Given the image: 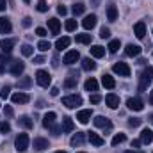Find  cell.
Segmentation results:
<instances>
[{
    "label": "cell",
    "mask_w": 153,
    "mask_h": 153,
    "mask_svg": "<svg viewBox=\"0 0 153 153\" xmlns=\"http://www.w3.org/2000/svg\"><path fill=\"white\" fill-rule=\"evenodd\" d=\"M152 80H153V68H152V66H148V68L143 71V75H141L139 91H146V89H148V85L152 84Z\"/></svg>",
    "instance_id": "1"
},
{
    "label": "cell",
    "mask_w": 153,
    "mask_h": 153,
    "mask_svg": "<svg viewBox=\"0 0 153 153\" xmlns=\"http://www.w3.org/2000/svg\"><path fill=\"white\" fill-rule=\"evenodd\" d=\"M14 148L20 153L27 152V148H29V135L27 134H18L16 139H14Z\"/></svg>",
    "instance_id": "2"
},
{
    "label": "cell",
    "mask_w": 153,
    "mask_h": 153,
    "mask_svg": "<svg viewBox=\"0 0 153 153\" xmlns=\"http://www.w3.org/2000/svg\"><path fill=\"white\" fill-rule=\"evenodd\" d=\"M62 105L68 107V109H76L78 105H82V96H78V94L64 96V98H62Z\"/></svg>",
    "instance_id": "3"
},
{
    "label": "cell",
    "mask_w": 153,
    "mask_h": 153,
    "mask_svg": "<svg viewBox=\"0 0 153 153\" xmlns=\"http://www.w3.org/2000/svg\"><path fill=\"white\" fill-rule=\"evenodd\" d=\"M36 82H38L41 87H48V85L52 84V76L48 75V71L39 70L38 73H36Z\"/></svg>",
    "instance_id": "4"
},
{
    "label": "cell",
    "mask_w": 153,
    "mask_h": 153,
    "mask_svg": "<svg viewBox=\"0 0 153 153\" xmlns=\"http://www.w3.org/2000/svg\"><path fill=\"white\" fill-rule=\"evenodd\" d=\"M112 71L119 76H130V68H128V64H126V62H121V61L116 62L114 66H112Z\"/></svg>",
    "instance_id": "5"
},
{
    "label": "cell",
    "mask_w": 153,
    "mask_h": 153,
    "mask_svg": "<svg viewBox=\"0 0 153 153\" xmlns=\"http://www.w3.org/2000/svg\"><path fill=\"white\" fill-rule=\"evenodd\" d=\"M126 107H128L130 111H134V112H141V111L144 109V103H143V100H139V98H128V100H126Z\"/></svg>",
    "instance_id": "6"
},
{
    "label": "cell",
    "mask_w": 153,
    "mask_h": 153,
    "mask_svg": "<svg viewBox=\"0 0 153 153\" xmlns=\"http://www.w3.org/2000/svg\"><path fill=\"white\" fill-rule=\"evenodd\" d=\"M93 123H94V126H98V128H107V130L112 128V121H111L109 117H105V116H96V117L93 119Z\"/></svg>",
    "instance_id": "7"
},
{
    "label": "cell",
    "mask_w": 153,
    "mask_h": 153,
    "mask_svg": "<svg viewBox=\"0 0 153 153\" xmlns=\"http://www.w3.org/2000/svg\"><path fill=\"white\" fill-rule=\"evenodd\" d=\"M78 59H80V53H78L76 50H68V52L64 53V57H62V62L68 64V66H71V64H75Z\"/></svg>",
    "instance_id": "8"
},
{
    "label": "cell",
    "mask_w": 153,
    "mask_h": 153,
    "mask_svg": "<svg viewBox=\"0 0 153 153\" xmlns=\"http://www.w3.org/2000/svg\"><path fill=\"white\" fill-rule=\"evenodd\" d=\"M96 14H87L84 20H82V27L85 29V30H93L94 27H96Z\"/></svg>",
    "instance_id": "9"
},
{
    "label": "cell",
    "mask_w": 153,
    "mask_h": 153,
    "mask_svg": "<svg viewBox=\"0 0 153 153\" xmlns=\"http://www.w3.org/2000/svg\"><path fill=\"white\" fill-rule=\"evenodd\" d=\"M141 52H143V48L139 46V45H126V48H125V53L128 55V57H139L141 55Z\"/></svg>",
    "instance_id": "10"
},
{
    "label": "cell",
    "mask_w": 153,
    "mask_h": 153,
    "mask_svg": "<svg viewBox=\"0 0 153 153\" xmlns=\"http://www.w3.org/2000/svg\"><path fill=\"white\" fill-rule=\"evenodd\" d=\"M87 139H89V143H91L93 146H103V144H105V139H103L102 135L94 134V132H87Z\"/></svg>",
    "instance_id": "11"
},
{
    "label": "cell",
    "mask_w": 153,
    "mask_h": 153,
    "mask_svg": "<svg viewBox=\"0 0 153 153\" xmlns=\"http://www.w3.org/2000/svg\"><path fill=\"white\" fill-rule=\"evenodd\" d=\"M14 45H16V39L4 38L2 41H0V50H2V52H5V53H9V52L14 48Z\"/></svg>",
    "instance_id": "12"
},
{
    "label": "cell",
    "mask_w": 153,
    "mask_h": 153,
    "mask_svg": "<svg viewBox=\"0 0 153 153\" xmlns=\"http://www.w3.org/2000/svg\"><path fill=\"white\" fill-rule=\"evenodd\" d=\"M91 116H93V112H91L89 109H84V111H78V112H76V119H78V123L87 125L89 119H91Z\"/></svg>",
    "instance_id": "13"
},
{
    "label": "cell",
    "mask_w": 153,
    "mask_h": 153,
    "mask_svg": "<svg viewBox=\"0 0 153 153\" xmlns=\"http://www.w3.org/2000/svg\"><path fill=\"white\" fill-rule=\"evenodd\" d=\"M11 100H13V103H29V100H30V96L27 94V93H14L13 96H11Z\"/></svg>",
    "instance_id": "14"
},
{
    "label": "cell",
    "mask_w": 153,
    "mask_h": 153,
    "mask_svg": "<svg viewBox=\"0 0 153 153\" xmlns=\"http://www.w3.org/2000/svg\"><path fill=\"white\" fill-rule=\"evenodd\" d=\"M134 34H135V38H139V39H143L146 36V25H144V22H137L134 25Z\"/></svg>",
    "instance_id": "15"
},
{
    "label": "cell",
    "mask_w": 153,
    "mask_h": 153,
    "mask_svg": "<svg viewBox=\"0 0 153 153\" xmlns=\"http://www.w3.org/2000/svg\"><path fill=\"white\" fill-rule=\"evenodd\" d=\"M61 130L62 132H66V134H70V132H73L75 130V123H73V119L71 117H62V126H61Z\"/></svg>",
    "instance_id": "16"
},
{
    "label": "cell",
    "mask_w": 153,
    "mask_h": 153,
    "mask_svg": "<svg viewBox=\"0 0 153 153\" xmlns=\"http://www.w3.org/2000/svg\"><path fill=\"white\" fill-rule=\"evenodd\" d=\"M11 30H13V25H11L9 18L0 16V32H2V34H9Z\"/></svg>",
    "instance_id": "17"
},
{
    "label": "cell",
    "mask_w": 153,
    "mask_h": 153,
    "mask_svg": "<svg viewBox=\"0 0 153 153\" xmlns=\"http://www.w3.org/2000/svg\"><path fill=\"white\" fill-rule=\"evenodd\" d=\"M105 103H107L111 109H117V107H119V96L114 94V93L107 94V96H105Z\"/></svg>",
    "instance_id": "18"
},
{
    "label": "cell",
    "mask_w": 153,
    "mask_h": 153,
    "mask_svg": "<svg viewBox=\"0 0 153 153\" xmlns=\"http://www.w3.org/2000/svg\"><path fill=\"white\" fill-rule=\"evenodd\" d=\"M55 119H57V114L55 112H46V114L43 116V126L45 128H50L55 123Z\"/></svg>",
    "instance_id": "19"
},
{
    "label": "cell",
    "mask_w": 153,
    "mask_h": 153,
    "mask_svg": "<svg viewBox=\"0 0 153 153\" xmlns=\"http://www.w3.org/2000/svg\"><path fill=\"white\" fill-rule=\"evenodd\" d=\"M70 143H71V146H82V144L85 143V134H84V132H76L75 135L71 137Z\"/></svg>",
    "instance_id": "20"
},
{
    "label": "cell",
    "mask_w": 153,
    "mask_h": 153,
    "mask_svg": "<svg viewBox=\"0 0 153 153\" xmlns=\"http://www.w3.org/2000/svg\"><path fill=\"white\" fill-rule=\"evenodd\" d=\"M48 141L46 139H43V137H36L34 139V150H38V152H43V150H48Z\"/></svg>",
    "instance_id": "21"
},
{
    "label": "cell",
    "mask_w": 153,
    "mask_h": 153,
    "mask_svg": "<svg viewBox=\"0 0 153 153\" xmlns=\"http://www.w3.org/2000/svg\"><path fill=\"white\" fill-rule=\"evenodd\" d=\"M23 70H25V64H23L22 61H14V62H13V68H11V73L14 76H20L23 73Z\"/></svg>",
    "instance_id": "22"
},
{
    "label": "cell",
    "mask_w": 153,
    "mask_h": 153,
    "mask_svg": "<svg viewBox=\"0 0 153 153\" xmlns=\"http://www.w3.org/2000/svg\"><path fill=\"white\" fill-rule=\"evenodd\" d=\"M48 29H50L52 34H59V30H61V22H59L57 18H50V20H48Z\"/></svg>",
    "instance_id": "23"
},
{
    "label": "cell",
    "mask_w": 153,
    "mask_h": 153,
    "mask_svg": "<svg viewBox=\"0 0 153 153\" xmlns=\"http://www.w3.org/2000/svg\"><path fill=\"white\" fill-rule=\"evenodd\" d=\"M141 143H144V144H152L153 143V132L150 128H144L141 132Z\"/></svg>",
    "instance_id": "24"
},
{
    "label": "cell",
    "mask_w": 153,
    "mask_h": 153,
    "mask_svg": "<svg viewBox=\"0 0 153 153\" xmlns=\"http://www.w3.org/2000/svg\"><path fill=\"white\" fill-rule=\"evenodd\" d=\"M82 68H84L85 71H94V70H96V62H94L91 57H85V59H82Z\"/></svg>",
    "instance_id": "25"
},
{
    "label": "cell",
    "mask_w": 153,
    "mask_h": 153,
    "mask_svg": "<svg viewBox=\"0 0 153 153\" xmlns=\"http://www.w3.org/2000/svg\"><path fill=\"white\" fill-rule=\"evenodd\" d=\"M76 82H78V75L76 73H70V76L64 80V87L73 89V87H76Z\"/></svg>",
    "instance_id": "26"
},
{
    "label": "cell",
    "mask_w": 153,
    "mask_h": 153,
    "mask_svg": "<svg viewBox=\"0 0 153 153\" xmlns=\"http://www.w3.org/2000/svg\"><path fill=\"white\" fill-rule=\"evenodd\" d=\"M102 84H103V87H107V89H114V87H116V80H114V76L107 75V73L102 76Z\"/></svg>",
    "instance_id": "27"
},
{
    "label": "cell",
    "mask_w": 153,
    "mask_h": 153,
    "mask_svg": "<svg viewBox=\"0 0 153 153\" xmlns=\"http://www.w3.org/2000/svg\"><path fill=\"white\" fill-rule=\"evenodd\" d=\"M84 87H85V91H89V93H91V91H98V80L91 76V78H87V80H85Z\"/></svg>",
    "instance_id": "28"
},
{
    "label": "cell",
    "mask_w": 153,
    "mask_h": 153,
    "mask_svg": "<svg viewBox=\"0 0 153 153\" xmlns=\"http://www.w3.org/2000/svg\"><path fill=\"white\" fill-rule=\"evenodd\" d=\"M91 55H93V57H96V59H100V57H103V55H105V48H103V46H100V45H94V46H91Z\"/></svg>",
    "instance_id": "29"
},
{
    "label": "cell",
    "mask_w": 153,
    "mask_h": 153,
    "mask_svg": "<svg viewBox=\"0 0 153 153\" xmlns=\"http://www.w3.org/2000/svg\"><path fill=\"white\" fill-rule=\"evenodd\" d=\"M70 43H71V39L66 38V36H64V38H59L55 41V48H57V50H64V48L70 46Z\"/></svg>",
    "instance_id": "30"
},
{
    "label": "cell",
    "mask_w": 153,
    "mask_h": 153,
    "mask_svg": "<svg viewBox=\"0 0 153 153\" xmlns=\"http://www.w3.org/2000/svg\"><path fill=\"white\" fill-rule=\"evenodd\" d=\"M107 20L109 22H116L117 20V7L116 5H109L107 7Z\"/></svg>",
    "instance_id": "31"
},
{
    "label": "cell",
    "mask_w": 153,
    "mask_h": 153,
    "mask_svg": "<svg viewBox=\"0 0 153 153\" xmlns=\"http://www.w3.org/2000/svg\"><path fill=\"white\" fill-rule=\"evenodd\" d=\"M18 123H20L22 126H25V128H29V130H30V128L34 126V121H32V119H30L29 116H22V117L18 119Z\"/></svg>",
    "instance_id": "32"
},
{
    "label": "cell",
    "mask_w": 153,
    "mask_h": 153,
    "mask_svg": "<svg viewBox=\"0 0 153 153\" xmlns=\"http://www.w3.org/2000/svg\"><path fill=\"white\" fill-rule=\"evenodd\" d=\"M71 11H73V14H75V16H78V14H84V11H85V5H84L82 2L73 4V5H71Z\"/></svg>",
    "instance_id": "33"
},
{
    "label": "cell",
    "mask_w": 153,
    "mask_h": 153,
    "mask_svg": "<svg viewBox=\"0 0 153 153\" xmlns=\"http://www.w3.org/2000/svg\"><path fill=\"white\" fill-rule=\"evenodd\" d=\"M107 48H109V52H111V53H116V52L121 48V41H119V39H112V41L109 43V46H107Z\"/></svg>",
    "instance_id": "34"
},
{
    "label": "cell",
    "mask_w": 153,
    "mask_h": 153,
    "mask_svg": "<svg viewBox=\"0 0 153 153\" xmlns=\"http://www.w3.org/2000/svg\"><path fill=\"white\" fill-rule=\"evenodd\" d=\"M126 141V135L125 134H116L114 137H112V141H111V144L112 146H117V144H121V143H125Z\"/></svg>",
    "instance_id": "35"
},
{
    "label": "cell",
    "mask_w": 153,
    "mask_h": 153,
    "mask_svg": "<svg viewBox=\"0 0 153 153\" xmlns=\"http://www.w3.org/2000/svg\"><path fill=\"white\" fill-rule=\"evenodd\" d=\"M76 43H82V45H89L91 43V34H76Z\"/></svg>",
    "instance_id": "36"
},
{
    "label": "cell",
    "mask_w": 153,
    "mask_h": 153,
    "mask_svg": "<svg viewBox=\"0 0 153 153\" xmlns=\"http://www.w3.org/2000/svg\"><path fill=\"white\" fill-rule=\"evenodd\" d=\"M64 29L68 30V32H73L76 29V20H66V23H64Z\"/></svg>",
    "instance_id": "37"
},
{
    "label": "cell",
    "mask_w": 153,
    "mask_h": 153,
    "mask_svg": "<svg viewBox=\"0 0 153 153\" xmlns=\"http://www.w3.org/2000/svg\"><path fill=\"white\" fill-rule=\"evenodd\" d=\"M22 53H23L25 57H30V55L34 53V46H30V45H23V46H22Z\"/></svg>",
    "instance_id": "38"
},
{
    "label": "cell",
    "mask_w": 153,
    "mask_h": 153,
    "mask_svg": "<svg viewBox=\"0 0 153 153\" xmlns=\"http://www.w3.org/2000/svg\"><path fill=\"white\" fill-rule=\"evenodd\" d=\"M30 82H32V80H30V76H23L22 80H18V87H20V89H25V87H29V85H30Z\"/></svg>",
    "instance_id": "39"
},
{
    "label": "cell",
    "mask_w": 153,
    "mask_h": 153,
    "mask_svg": "<svg viewBox=\"0 0 153 153\" xmlns=\"http://www.w3.org/2000/svg\"><path fill=\"white\" fill-rule=\"evenodd\" d=\"M52 48V45H50V41H39L38 43V50H41V52H46V50H50Z\"/></svg>",
    "instance_id": "40"
},
{
    "label": "cell",
    "mask_w": 153,
    "mask_h": 153,
    "mask_svg": "<svg viewBox=\"0 0 153 153\" xmlns=\"http://www.w3.org/2000/svg\"><path fill=\"white\" fill-rule=\"evenodd\" d=\"M38 11L39 13H46L48 11V4H46V0H38Z\"/></svg>",
    "instance_id": "41"
},
{
    "label": "cell",
    "mask_w": 153,
    "mask_h": 153,
    "mask_svg": "<svg viewBox=\"0 0 153 153\" xmlns=\"http://www.w3.org/2000/svg\"><path fill=\"white\" fill-rule=\"evenodd\" d=\"M11 132V125L7 121H0V134H9Z\"/></svg>",
    "instance_id": "42"
},
{
    "label": "cell",
    "mask_w": 153,
    "mask_h": 153,
    "mask_svg": "<svg viewBox=\"0 0 153 153\" xmlns=\"http://www.w3.org/2000/svg\"><path fill=\"white\" fill-rule=\"evenodd\" d=\"M9 62V55H0V73L5 71V64Z\"/></svg>",
    "instance_id": "43"
},
{
    "label": "cell",
    "mask_w": 153,
    "mask_h": 153,
    "mask_svg": "<svg viewBox=\"0 0 153 153\" xmlns=\"http://www.w3.org/2000/svg\"><path fill=\"white\" fill-rule=\"evenodd\" d=\"M9 91H11V87H9V85H4V87H2V91H0V98H2V100H7V98H9V94H11Z\"/></svg>",
    "instance_id": "44"
},
{
    "label": "cell",
    "mask_w": 153,
    "mask_h": 153,
    "mask_svg": "<svg viewBox=\"0 0 153 153\" xmlns=\"http://www.w3.org/2000/svg\"><path fill=\"white\" fill-rule=\"evenodd\" d=\"M141 123H143V119H141V117H130V119H128V126H132V128L139 126Z\"/></svg>",
    "instance_id": "45"
},
{
    "label": "cell",
    "mask_w": 153,
    "mask_h": 153,
    "mask_svg": "<svg viewBox=\"0 0 153 153\" xmlns=\"http://www.w3.org/2000/svg\"><path fill=\"white\" fill-rule=\"evenodd\" d=\"M100 38L102 39H109L111 38V30H109L107 27H102V30H100Z\"/></svg>",
    "instance_id": "46"
},
{
    "label": "cell",
    "mask_w": 153,
    "mask_h": 153,
    "mask_svg": "<svg viewBox=\"0 0 153 153\" xmlns=\"http://www.w3.org/2000/svg\"><path fill=\"white\" fill-rule=\"evenodd\" d=\"M4 114L7 116V117H13V116H14V111H13V107H11V105H5V109H4Z\"/></svg>",
    "instance_id": "47"
},
{
    "label": "cell",
    "mask_w": 153,
    "mask_h": 153,
    "mask_svg": "<svg viewBox=\"0 0 153 153\" xmlns=\"http://www.w3.org/2000/svg\"><path fill=\"white\" fill-rule=\"evenodd\" d=\"M89 102L96 105V103H100V102H102V96H100V94H91V98H89Z\"/></svg>",
    "instance_id": "48"
},
{
    "label": "cell",
    "mask_w": 153,
    "mask_h": 153,
    "mask_svg": "<svg viewBox=\"0 0 153 153\" xmlns=\"http://www.w3.org/2000/svg\"><path fill=\"white\" fill-rule=\"evenodd\" d=\"M22 23H23V27H25V29H29V27L32 25V18H30V16H25Z\"/></svg>",
    "instance_id": "49"
},
{
    "label": "cell",
    "mask_w": 153,
    "mask_h": 153,
    "mask_svg": "<svg viewBox=\"0 0 153 153\" xmlns=\"http://www.w3.org/2000/svg\"><path fill=\"white\" fill-rule=\"evenodd\" d=\"M50 132H52L53 137H59V135H61V128H57V126H53V125L50 126Z\"/></svg>",
    "instance_id": "50"
},
{
    "label": "cell",
    "mask_w": 153,
    "mask_h": 153,
    "mask_svg": "<svg viewBox=\"0 0 153 153\" xmlns=\"http://www.w3.org/2000/svg\"><path fill=\"white\" fill-rule=\"evenodd\" d=\"M36 34H38L39 38H45L48 32H46V29H43V27H38V29H36Z\"/></svg>",
    "instance_id": "51"
},
{
    "label": "cell",
    "mask_w": 153,
    "mask_h": 153,
    "mask_svg": "<svg viewBox=\"0 0 153 153\" xmlns=\"http://www.w3.org/2000/svg\"><path fill=\"white\" fill-rule=\"evenodd\" d=\"M45 61H46V59H45L43 55H36V57H34V64H43Z\"/></svg>",
    "instance_id": "52"
},
{
    "label": "cell",
    "mask_w": 153,
    "mask_h": 153,
    "mask_svg": "<svg viewBox=\"0 0 153 153\" xmlns=\"http://www.w3.org/2000/svg\"><path fill=\"white\" fill-rule=\"evenodd\" d=\"M57 13H59V14H62V16H64V14H66V13H68V9H66V7H64V5H62V4H61V5H57Z\"/></svg>",
    "instance_id": "53"
},
{
    "label": "cell",
    "mask_w": 153,
    "mask_h": 153,
    "mask_svg": "<svg viewBox=\"0 0 153 153\" xmlns=\"http://www.w3.org/2000/svg\"><path fill=\"white\" fill-rule=\"evenodd\" d=\"M141 146V139H135V141H132V148H139Z\"/></svg>",
    "instance_id": "54"
},
{
    "label": "cell",
    "mask_w": 153,
    "mask_h": 153,
    "mask_svg": "<svg viewBox=\"0 0 153 153\" xmlns=\"http://www.w3.org/2000/svg\"><path fill=\"white\" fill-rule=\"evenodd\" d=\"M50 94H52V96H57V94H59V87H52Z\"/></svg>",
    "instance_id": "55"
},
{
    "label": "cell",
    "mask_w": 153,
    "mask_h": 153,
    "mask_svg": "<svg viewBox=\"0 0 153 153\" xmlns=\"http://www.w3.org/2000/svg\"><path fill=\"white\" fill-rule=\"evenodd\" d=\"M5 7H7V2L5 0H0V11H5Z\"/></svg>",
    "instance_id": "56"
},
{
    "label": "cell",
    "mask_w": 153,
    "mask_h": 153,
    "mask_svg": "<svg viewBox=\"0 0 153 153\" xmlns=\"http://www.w3.org/2000/svg\"><path fill=\"white\" fill-rule=\"evenodd\" d=\"M150 103H152V105H153V91H152V93H150Z\"/></svg>",
    "instance_id": "57"
},
{
    "label": "cell",
    "mask_w": 153,
    "mask_h": 153,
    "mask_svg": "<svg viewBox=\"0 0 153 153\" xmlns=\"http://www.w3.org/2000/svg\"><path fill=\"white\" fill-rule=\"evenodd\" d=\"M125 153H139V152H135V150H126Z\"/></svg>",
    "instance_id": "58"
},
{
    "label": "cell",
    "mask_w": 153,
    "mask_h": 153,
    "mask_svg": "<svg viewBox=\"0 0 153 153\" xmlns=\"http://www.w3.org/2000/svg\"><path fill=\"white\" fill-rule=\"evenodd\" d=\"M23 2H25V4H29V2H30V0H23Z\"/></svg>",
    "instance_id": "59"
},
{
    "label": "cell",
    "mask_w": 153,
    "mask_h": 153,
    "mask_svg": "<svg viewBox=\"0 0 153 153\" xmlns=\"http://www.w3.org/2000/svg\"><path fill=\"white\" fill-rule=\"evenodd\" d=\"M55 153H66V152H55Z\"/></svg>",
    "instance_id": "60"
},
{
    "label": "cell",
    "mask_w": 153,
    "mask_h": 153,
    "mask_svg": "<svg viewBox=\"0 0 153 153\" xmlns=\"http://www.w3.org/2000/svg\"><path fill=\"white\" fill-rule=\"evenodd\" d=\"M78 153H85V152H78Z\"/></svg>",
    "instance_id": "61"
}]
</instances>
